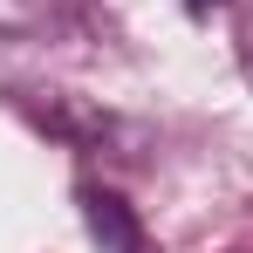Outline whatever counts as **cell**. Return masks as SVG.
I'll use <instances>...</instances> for the list:
<instances>
[{"label": "cell", "instance_id": "cell-1", "mask_svg": "<svg viewBox=\"0 0 253 253\" xmlns=\"http://www.w3.org/2000/svg\"><path fill=\"white\" fill-rule=\"evenodd\" d=\"M83 219H89V233H96L103 253H151L144 219H137L117 192H96V185H89V192H83Z\"/></svg>", "mask_w": 253, "mask_h": 253}]
</instances>
